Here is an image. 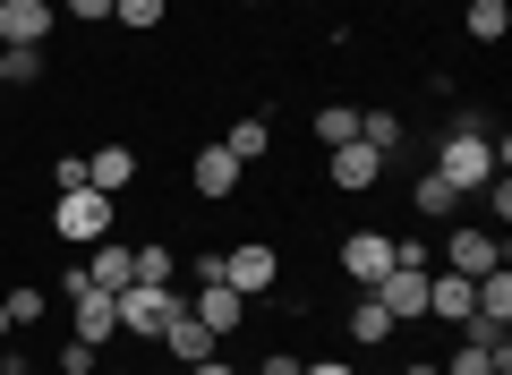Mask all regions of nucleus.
Returning a JSON list of instances; mask_svg holds the SVG:
<instances>
[{
    "instance_id": "16",
    "label": "nucleus",
    "mask_w": 512,
    "mask_h": 375,
    "mask_svg": "<svg viewBox=\"0 0 512 375\" xmlns=\"http://www.w3.org/2000/svg\"><path fill=\"white\" fill-rule=\"evenodd\" d=\"M222 154H231V162H265V154H274V128H265V120H231V128H222Z\"/></svg>"
},
{
    "instance_id": "14",
    "label": "nucleus",
    "mask_w": 512,
    "mask_h": 375,
    "mask_svg": "<svg viewBox=\"0 0 512 375\" xmlns=\"http://www.w3.org/2000/svg\"><path fill=\"white\" fill-rule=\"evenodd\" d=\"M86 282H94V290H128V282H137V248L94 239V248H86Z\"/></svg>"
},
{
    "instance_id": "28",
    "label": "nucleus",
    "mask_w": 512,
    "mask_h": 375,
    "mask_svg": "<svg viewBox=\"0 0 512 375\" xmlns=\"http://www.w3.org/2000/svg\"><path fill=\"white\" fill-rule=\"evenodd\" d=\"M256 375H299V358H291V350H274V358H265Z\"/></svg>"
},
{
    "instance_id": "19",
    "label": "nucleus",
    "mask_w": 512,
    "mask_h": 375,
    "mask_svg": "<svg viewBox=\"0 0 512 375\" xmlns=\"http://www.w3.org/2000/svg\"><path fill=\"white\" fill-rule=\"evenodd\" d=\"M461 26H470V43H504V35H512V9H504V0H470Z\"/></svg>"
},
{
    "instance_id": "32",
    "label": "nucleus",
    "mask_w": 512,
    "mask_h": 375,
    "mask_svg": "<svg viewBox=\"0 0 512 375\" xmlns=\"http://www.w3.org/2000/svg\"><path fill=\"white\" fill-rule=\"evenodd\" d=\"M18 375H52V367H18Z\"/></svg>"
},
{
    "instance_id": "23",
    "label": "nucleus",
    "mask_w": 512,
    "mask_h": 375,
    "mask_svg": "<svg viewBox=\"0 0 512 375\" xmlns=\"http://www.w3.org/2000/svg\"><path fill=\"white\" fill-rule=\"evenodd\" d=\"M43 307H52V299H43V290H35V282H18V290H9V324H35V316H43Z\"/></svg>"
},
{
    "instance_id": "3",
    "label": "nucleus",
    "mask_w": 512,
    "mask_h": 375,
    "mask_svg": "<svg viewBox=\"0 0 512 375\" xmlns=\"http://www.w3.org/2000/svg\"><path fill=\"white\" fill-rule=\"evenodd\" d=\"M214 282H231L239 299H265V290L282 282V256L265 248V239H239V248H222V256H214Z\"/></svg>"
},
{
    "instance_id": "22",
    "label": "nucleus",
    "mask_w": 512,
    "mask_h": 375,
    "mask_svg": "<svg viewBox=\"0 0 512 375\" xmlns=\"http://www.w3.org/2000/svg\"><path fill=\"white\" fill-rule=\"evenodd\" d=\"M316 137H325V154H333V145H350V137H359V111H350V103H325V111H316Z\"/></svg>"
},
{
    "instance_id": "6",
    "label": "nucleus",
    "mask_w": 512,
    "mask_h": 375,
    "mask_svg": "<svg viewBox=\"0 0 512 375\" xmlns=\"http://www.w3.org/2000/svg\"><path fill=\"white\" fill-rule=\"evenodd\" d=\"M188 316H197V324H205V333H214V341H231L239 324H248V299H239L231 282H205L197 299H188Z\"/></svg>"
},
{
    "instance_id": "35",
    "label": "nucleus",
    "mask_w": 512,
    "mask_h": 375,
    "mask_svg": "<svg viewBox=\"0 0 512 375\" xmlns=\"http://www.w3.org/2000/svg\"><path fill=\"white\" fill-rule=\"evenodd\" d=\"M0 103H9V94H0Z\"/></svg>"
},
{
    "instance_id": "26",
    "label": "nucleus",
    "mask_w": 512,
    "mask_h": 375,
    "mask_svg": "<svg viewBox=\"0 0 512 375\" xmlns=\"http://www.w3.org/2000/svg\"><path fill=\"white\" fill-rule=\"evenodd\" d=\"M60 18H77V26H103V18H111V0H60Z\"/></svg>"
},
{
    "instance_id": "10",
    "label": "nucleus",
    "mask_w": 512,
    "mask_h": 375,
    "mask_svg": "<svg viewBox=\"0 0 512 375\" xmlns=\"http://www.w3.org/2000/svg\"><path fill=\"white\" fill-rule=\"evenodd\" d=\"M239 179H248V162H231V154H222V145H205V154L197 162H188V188H197V197H239Z\"/></svg>"
},
{
    "instance_id": "8",
    "label": "nucleus",
    "mask_w": 512,
    "mask_h": 375,
    "mask_svg": "<svg viewBox=\"0 0 512 375\" xmlns=\"http://www.w3.org/2000/svg\"><path fill=\"white\" fill-rule=\"evenodd\" d=\"M495 265H504V239H495V231H478V222L444 239V273H470V282H478V273H495Z\"/></svg>"
},
{
    "instance_id": "9",
    "label": "nucleus",
    "mask_w": 512,
    "mask_h": 375,
    "mask_svg": "<svg viewBox=\"0 0 512 375\" xmlns=\"http://www.w3.org/2000/svg\"><path fill=\"white\" fill-rule=\"evenodd\" d=\"M376 299H384V316H393V324H419V316H427V273H419V265H393V273L376 282Z\"/></svg>"
},
{
    "instance_id": "21",
    "label": "nucleus",
    "mask_w": 512,
    "mask_h": 375,
    "mask_svg": "<svg viewBox=\"0 0 512 375\" xmlns=\"http://www.w3.org/2000/svg\"><path fill=\"white\" fill-rule=\"evenodd\" d=\"M111 18H120L128 35H154V26L171 18V0H111Z\"/></svg>"
},
{
    "instance_id": "15",
    "label": "nucleus",
    "mask_w": 512,
    "mask_h": 375,
    "mask_svg": "<svg viewBox=\"0 0 512 375\" xmlns=\"http://www.w3.org/2000/svg\"><path fill=\"white\" fill-rule=\"evenodd\" d=\"M128 179H137V145H103V154L86 162V188H103V197H120Z\"/></svg>"
},
{
    "instance_id": "24",
    "label": "nucleus",
    "mask_w": 512,
    "mask_h": 375,
    "mask_svg": "<svg viewBox=\"0 0 512 375\" xmlns=\"http://www.w3.org/2000/svg\"><path fill=\"white\" fill-rule=\"evenodd\" d=\"M137 282H171V248H137Z\"/></svg>"
},
{
    "instance_id": "13",
    "label": "nucleus",
    "mask_w": 512,
    "mask_h": 375,
    "mask_svg": "<svg viewBox=\"0 0 512 375\" xmlns=\"http://www.w3.org/2000/svg\"><path fill=\"white\" fill-rule=\"evenodd\" d=\"M154 341H163V350H171V367H197V358H214V350H222V341L205 333V324L188 316V307H180V316H171V324H163V333H154Z\"/></svg>"
},
{
    "instance_id": "25",
    "label": "nucleus",
    "mask_w": 512,
    "mask_h": 375,
    "mask_svg": "<svg viewBox=\"0 0 512 375\" xmlns=\"http://www.w3.org/2000/svg\"><path fill=\"white\" fill-rule=\"evenodd\" d=\"M52 375H103V367H94V350H86V341H69V350H60V367Z\"/></svg>"
},
{
    "instance_id": "12",
    "label": "nucleus",
    "mask_w": 512,
    "mask_h": 375,
    "mask_svg": "<svg viewBox=\"0 0 512 375\" xmlns=\"http://www.w3.org/2000/svg\"><path fill=\"white\" fill-rule=\"evenodd\" d=\"M111 333H120V307H111V290H94V282H86V290H77V333H69V341L103 350Z\"/></svg>"
},
{
    "instance_id": "4",
    "label": "nucleus",
    "mask_w": 512,
    "mask_h": 375,
    "mask_svg": "<svg viewBox=\"0 0 512 375\" xmlns=\"http://www.w3.org/2000/svg\"><path fill=\"white\" fill-rule=\"evenodd\" d=\"M111 307H120V333H146V341H154L188 299H180L171 282H128V290H111Z\"/></svg>"
},
{
    "instance_id": "11",
    "label": "nucleus",
    "mask_w": 512,
    "mask_h": 375,
    "mask_svg": "<svg viewBox=\"0 0 512 375\" xmlns=\"http://www.w3.org/2000/svg\"><path fill=\"white\" fill-rule=\"evenodd\" d=\"M325 179H333V188H376V179H384V154L350 137V145H333V154H325Z\"/></svg>"
},
{
    "instance_id": "33",
    "label": "nucleus",
    "mask_w": 512,
    "mask_h": 375,
    "mask_svg": "<svg viewBox=\"0 0 512 375\" xmlns=\"http://www.w3.org/2000/svg\"><path fill=\"white\" fill-rule=\"evenodd\" d=\"M163 375H188V367H163Z\"/></svg>"
},
{
    "instance_id": "27",
    "label": "nucleus",
    "mask_w": 512,
    "mask_h": 375,
    "mask_svg": "<svg viewBox=\"0 0 512 375\" xmlns=\"http://www.w3.org/2000/svg\"><path fill=\"white\" fill-rule=\"evenodd\" d=\"M299 375H359L350 358H299Z\"/></svg>"
},
{
    "instance_id": "17",
    "label": "nucleus",
    "mask_w": 512,
    "mask_h": 375,
    "mask_svg": "<svg viewBox=\"0 0 512 375\" xmlns=\"http://www.w3.org/2000/svg\"><path fill=\"white\" fill-rule=\"evenodd\" d=\"M350 333H359V350H376V341H393L402 324L384 316V299H376V290H359V307H350Z\"/></svg>"
},
{
    "instance_id": "18",
    "label": "nucleus",
    "mask_w": 512,
    "mask_h": 375,
    "mask_svg": "<svg viewBox=\"0 0 512 375\" xmlns=\"http://www.w3.org/2000/svg\"><path fill=\"white\" fill-rule=\"evenodd\" d=\"M410 205H419L427 222H453V205H461V188H453V179H436V171H419V188H410Z\"/></svg>"
},
{
    "instance_id": "5",
    "label": "nucleus",
    "mask_w": 512,
    "mask_h": 375,
    "mask_svg": "<svg viewBox=\"0 0 512 375\" xmlns=\"http://www.w3.org/2000/svg\"><path fill=\"white\" fill-rule=\"evenodd\" d=\"M60 26V0H0V43H18V52H43Z\"/></svg>"
},
{
    "instance_id": "1",
    "label": "nucleus",
    "mask_w": 512,
    "mask_h": 375,
    "mask_svg": "<svg viewBox=\"0 0 512 375\" xmlns=\"http://www.w3.org/2000/svg\"><path fill=\"white\" fill-rule=\"evenodd\" d=\"M436 179H453L461 197H478L495 179V137L487 128H444V145H436Z\"/></svg>"
},
{
    "instance_id": "34",
    "label": "nucleus",
    "mask_w": 512,
    "mask_h": 375,
    "mask_svg": "<svg viewBox=\"0 0 512 375\" xmlns=\"http://www.w3.org/2000/svg\"><path fill=\"white\" fill-rule=\"evenodd\" d=\"M111 375H128V367H111Z\"/></svg>"
},
{
    "instance_id": "31",
    "label": "nucleus",
    "mask_w": 512,
    "mask_h": 375,
    "mask_svg": "<svg viewBox=\"0 0 512 375\" xmlns=\"http://www.w3.org/2000/svg\"><path fill=\"white\" fill-rule=\"evenodd\" d=\"M9 333H18V324H9V299H0V341H9Z\"/></svg>"
},
{
    "instance_id": "30",
    "label": "nucleus",
    "mask_w": 512,
    "mask_h": 375,
    "mask_svg": "<svg viewBox=\"0 0 512 375\" xmlns=\"http://www.w3.org/2000/svg\"><path fill=\"white\" fill-rule=\"evenodd\" d=\"M402 375H436V358H410V367H402Z\"/></svg>"
},
{
    "instance_id": "2",
    "label": "nucleus",
    "mask_w": 512,
    "mask_h": 375,
    "mask_svg": "<svg viewBox=\"0 0 512 375\" xmlns=\"http://www.w3.org/2000/svg\"><path fill=\"white\" fill-rule=\"evenodd\" d=\"M52 231L69 239V248L111 239V197H103V188H60V197H52Z\"/></svg>"
},
{
    "instance_id": "7",
    "label": "nucleus",
    "mask_w": 512,
    "mask_h": 375,
    "mask_svg": "<svg viewBox=\"0 0 512 375\" xmlns=\"http://www.w3.org/2000/svg\"><path fill=\"white\" fill-rule=\"evenodd\" d=\"M342 273H350L359 290H376L384 273H393V239H384V231H350V239H342Z\"/></svg>"
},
{
    "instance_id": "20",
    "label": "nucleus",
    "mask_w": 512,
    "mask_h": 375,
    "mask_svg": "<svg viewBox=\"0 0 512 375\" xmlns=\"http://www.w3.org/2000/svg\"><path fill=\"white\" fill-rule=\"evenodd\" d=\"M402 137H410V128H402V120H393V111H359V145H376V154H384V162L402 154Z\"/></svg>"
},
{
    "instance_id": "29",
    "label": "nucleus",
    "mask_w": 512,
    "mask_h": 375,
    "mask_svg": "<svg viewBox=\"0 0 512 375\" xmlns=\"http://www.w3.org/2000/svg\"><path fill=\"white\" fill-rule=\"evenodd\" d=\"M188 375H239V367H231V358L214 350V358H197V367H188Z\"/></svg>"
}]
</instances>
